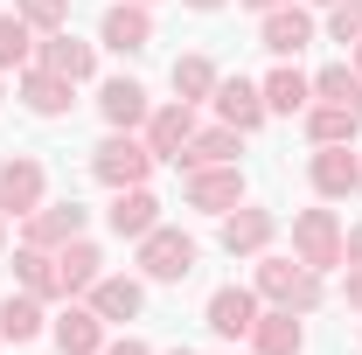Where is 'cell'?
I'll return each mask as SVG.
<instances>
[{"label":"cell","instance_id":"1","mask_svg":"<svg viewBox=\"0 0 362 355\" xmlns=\"http://www.w3.org/2000/svg\"><path fill=\"white\" fill-rule=\"evenodd\" d=\"M251 293L265 307H286V313H320L327 307V279L300 258H279V251H258L251 258Z\"/></svg>","mask_w":362,"mask_h":355},{"label":"cell","instance_id":"2","mask_svg":"<svg viewBox=\"0 0 362 355\" xmlns=\"http://www.w3.org/2000/svg\"><path fill=\"white\" fill-rule=\"evenodd\" d=\"M133 258H139V279H146V286H181L188 272L202 265V244H195L188 230H175V223H153L133 244Z\"/></svg>","mask_w":362,"mask_h":355},{"label":"cell","instance_id":"3","mask_svg":"<svg viewBox=\"0 0 362 355\" xmlns=\"http://www.w3.org/2000/svg\"><path fill=\"white\" fill-rule=\"evenodd\" d=\"M153 153H146V139L139 133H105L98 146H90V175H98V188H139V181H153Z\"/></svg>","mask_w":362,"mask_h":355},{"label":"cell","instance_id":"4","mask_svg":"<svg viewBox=\"0 0 362 355\" xmlns=\"http://www.w3.org/2000/svg\"><path fill=\"white\" fill-rule=\"evenodd\" d=\"M237 202H251L237 161H230V168H188V175H181V209H195V216H230Z\"/></svg>","mask_w":362,"mask_h":355},{"label":"cell","instance_id":"5","mask_svg":"<svg viewBox=\"0 0 362 355\" xmlns=\"http://www.w3.org/2000/svg\"><path fill=\"white\" fill-rule=\"evenodd\" d=\"M293 258L314 265L320 279L341 272L349 265V258H341V216H334V209H300V216H293Z\"/></svg>","mask_w":362,"mask_h":355},{"label":"cell","instance_id":"6","mask_svg":"<svg viewBox=\"0 0 362 355\" xmlns=\"http://www.w3.org/2000/svg\"><path fill=\"white\" fill-rule=\"evenodd\" d=\"M49 202V168L35 153H7L0 161V216H35Z\"/></svg>","mask_w":362,"mask_h":355},{"label":"cell","instance_id":"7","mask_svg":"<svg viewBox=\"0 0 362 355\" xmlns=\"http://www.w3.org/2000/svg\"><path fill=\"white\" fill-rule=\"evenodd\" d=\"M320 35V21H314V7L307 0H286V7H272V14H258V42L279 56V63H300V49Z\"/></svg>","mask_w":362,"mask_h":355},{"label":"cell","instance_id":"8","mask_svg":"<svg viewBox=\"0 0 362 355\" xmlns=\"http://www.w3.org/2000/svg\"><path fill=\"white\" fill-rule=\"evenodd\" d=\"M98 49H112V56H146V49H153V7H146V0H112L105 21H98Z\"/></svg>","mask_w":362,"mask_h":355},{"label":"cell","instance_id":"9","mask_svg":"<svg viewBox=\"0 0 362 355\" xmlns=\"http://www.w3.org/2000/svg\"><path fill=\"white\" fill-rule=\"evenodd\" d=\"M216 244H223L230 258H258V251L279 244V216L258 209V202H237L230 216H216Z\"/></svg>","mask_w":362,"mask_h":355},{"label":"cell","instance_id":"10","mask_svg":"<svg viewBox=\"0 0 362 355\" xmlns=\"http://www.w3.org/2000/svg\"><path fill=\"white\" fill-rule=\"evenodd\" d=\"M307 181H314L320 202H349V195H362V153L356 146H314L307 153Z\"/></svg>","mask_w":362,"mask_h":355},{"label":"cell","instance_id":"11","mask_svg":"<svg viewBox=\"0 0 362 355\" xmlns=\"http://www.w3.org/2000/svg\"><path fill=\"white\" fill-rule=\"evenodd\" d=\"M84 300H90V313H98L105 327H133L139 313H146V279H139V272H105Z\"/></svg>","mask_w":362,"mask_h":355},{"label":"cell","instance_id":"12","mask_svg":"<svg viewBox=\"0 0 362 355\" xmlns=\"http://www.w3.org/2000/svg\"><path fill=\"white\" fill-rule=\"evenodd\" d=\"M139 139H146V153H153V161H168V168H175L181 146L195 139V105H181V98H160V105L146 112Z\"/></svg>","mask_w":362,"mask_h":355},{"label":"cell","instance_id":"13","mask_svg":"<svg viewBox=\"0 0 362 355\" xmlns=\"http://www.w3.org/2000/svg\"><path fill=\"white\" fill-rule=\"evenodd\" d=\"M258 313H265V300H258L251 286H216V293H209V307H202V320H209V334H216V342L237 349V342L251 334V320H258Z\"/></svg>","mask_w":362,"mask_h":355},{"label":"cell","instance_id":"14","mask_svg":"<svg viewBox=\"0 0 362 355\" xmlns=\"http://www.w3.org/2000/svg\"><path fill=\"white\" fill-rule=\"evenodd\" d=\"M146 112H153V98H146L139 77H105V84H98V119H105V133H139Z\"/></svg>","mask_w":362,"mask_h":355},{"label":"cell","instance_id":"15","mask_svg":"<svg viewBox=\"0 0 362 355\" xmlns=\"http://www.w3.org/2000/svg\"><path fill=\"white\" fill-rule=\"evenodd\" d=\"M160 223V195L139 181V188H112V202H105V230L119 237V244H139L146 230Z\"/></svg>","mask_w":362,"mask_h":355},{"label":"cell","instance_id":"16","mask_svg":"<svg viewBox=\"0 0 362 355\" xmlns=\"http://www.w3.org/2000/svg\"><path fill=\"white\" fill-rule=\"evenodd\" d=\"M49 342H56V355H105L112 327L90 313V300H70V307L49 320Z\"/></svg>","mask_w":362,"mask_h":355},{"label":"cell","instance_id":"17","mask_svg":"<svg viewBox=\"0 0 362 355\" xmlns=\"http://www.w3.org/2000/svg\"><path fill=\"white\" fill-rule=\"evenodd\" d=\"M90 230V209L84 202H42L35 216H21V244H42V251H63L70 237Z\"/></svg>","mask_w":362,"mask_h":355},{"label":"cell","instance_id":"18","mask_svg":"<svg viewBox=\"0 0 362 355\" xmlns=\"http://www.w3.org/2000/svg\"><path fill=\"white\" fill-rule=\"evenodd\" d=\"M14 98H21L35 119H63V112L77 105V84L56 77V70H42V63H28V70H14Z\"/></svg>","mask_w":362,"mask_h":355},{"label":"cell","instance_id":"19","mask_svg":"<svg viewBox=\"0 0 362 355\" xmlns=\"http://www.w3.org/2000/svg\"><path fill=\"white\" fill-rule=\"evenodd\" d=\"M35 63L70 77V84H90L98 77V42H77L70 28H56V35H35Z\"/></svg>","mask_w":362,"mask_h":355},{"label":"cell","instance_id":"20","mask_svg":"<svg viewBox=\"0 0 362 355\" xmlns=\"http://www.w3.org/2000/svg\"><path fill=\"white\" fill-rule=\"evenodd\" d=\"M251 355H307V313H286V307H265L251 320Z\"/></svg>","mask_w":362,"mask_h":355},{"label":"cell","instance_id":"21","mask_svg":"<svg viewBox=\"0 0 362 355\" xmlns=\"http://www.w3.org/2000/svg\"><path fill=\"white\" fill-rule=\"evenodd\" d=\"M258 91H265V112H272V119H300V112L314 105V77H307L300 63H272L265 77H258Z\"/></svg>","mask_w":362,"mask_h":355},{"label":"cell","instance_id":"22","mask_svg":"<svg viewBox=\"0 0 362 355\" xmlns=\"http://www.w3.org/2000/svg\"><path fill=\"white\" fill-rule=\"evenodd\" d=\"M209 105H216V119H223V126H237L244 139H251V133H258V126L272 119V112H265V91L251 84V77H223Z\"/></svg>","mask_w":362,"mask_h":355},{"label":"cell","instance_id":"23","mask_svg":"<svg viewBox=\"0 0 362 355\" xmlns=\"http://www.w3.org/2000/svg\"><path fill=\"white\" fill-rule=\"evenodd\" d=\"M237 153H244V133L216 119V126H195V139L181 146V161H175V168H181V175H188V168H230Z\"/></svg>","mask_w":362,"mask_h":355},{"label":"cell","instance_id":"24","mask_svg":"<svg viewBox=\"0 0 362 355\" xmlns=\"http://www.w3.org/2000/svg\"><path fill=\"white\" fill-rule=\"evenodd\" d=\"M49 300H35V293H21V286H14V293H7V300H0V342H14V349H28V342H42L49 334Z\"/></svg>","mask_w":362,"mask_h":355},{"label":"cell","instance_id":"25","mask_svg":"<svg viewBox=\"0 0 362 355\" xmlns=\"http://www.w3.org/2000/svg\"><path fill=\"white\" fill-rule=\"evenodd\" d=\"M14 286L35 293V300H70L63 272H56V251H42V244H14Z\"/></svg>","mask_w":362,"mask_h":355},{"label":"cell","instance_id":"26","mask_svg":"<svg viewBox=\"0 0 362 355\" xmlns=\"http://www.w3.org/2000/svg\"><path fill=\"white\" fill-rule=\"evenodd\" d=\"M300 133H307V146H356L362 119L349 105H307V112H300Z\"/></svg>","mask_w":362,"mask_h":355},{"label":"cell","instance_id":"27","mask_svg":"<svg viewBox=\"0 0 362 355\" xmlns=\"http://www.w3.org/2000/svg\"><path fill=\"white\" fill-rule=\"evenodd\" d=\"M56 272H63V293H70V300H84L90 286L105 279V251H98L90 237H70V244L56 251Z\"/></svg>","mask_w":362,"mask_h":355},{"label":"cell","instance_id":"28","mask_svg":"<svg viewBox=\"0 0 362 355\" xmlns=\"http://www.w3.org/2000/svg\"><path fill=\"white\" fill-rule=\"evenodd\" d=\"M168 84H175V98H181V105H209V98H216V84H223V70H216L202 49H188V56H175Z\"/></svg>","mask_w":362,"mask_h":355},{"label":"cell","instance_id":"29","mask_svg":"<svg viewBox=\"0 0 362 355\" xmlns=\"http://www.w3.org/2000/svg\"><path fill=\"white\" fill-rule=\"evenodd\" d=\"M314 105H349L362 119V70L356 63H327V70H314Z\"/></svg>","mask_w":362,"mask_h":355},{"label":"cell","instance_id":"30","mask_svg":"<svg viewBox=\"0 0 362 355\" xmlns=\"http://www.w3.org/2000/svg\"><path fill=\"white\" fill-rule=\"evenodd\" d=\"M28 63H35V28L7 7V14H0V77H7V70H28Z\"/></svg>","mask_w":362,"mask_h":355},{"label":"cell","instance_id":"31","mask_svg":"<svg viewBox=\"0 0 362 355\" xmlns=\"http://www.w3.org/2000/svg\"><path fill=\"white\" fill-rule=\"evenodd\" d=\"M14 14H21L35 35H56V28H70V0H14Z\"/></svg>","mask_w":362,"mask_h":355},{"label":"cell","instance_id":"32","mask_svg":"<svg viewBox=\"0 0 362 355\" xmlns=\"http://www.w3.org/2000/svg\"><path fill=\"white\" fill-rule=\"evenodd\" d=\"M327 42H341V49L362 42V0H334L327 7Z\"/></svg>","mask_w":362,"mask_h":355},{"label":"cell","instance_id":"33","mask_svg":"<svg viewBox=\"0 0 362 355\" xmlns=\"http://www.w3.org/2000/svg\"><path fill=\"white\" fill-rule=\"evenodd\" d=\"M341 307L362 313V265H341Z\"/></svg>","mask_w":362,"mask_h":355},{"label":"cell","instance_id":"34","mask_svg":"<svg viewBox=\"0 0 362 355\" xmlns=\"http://www.w3.org/2000/svg\"><path fill=\"white\" fill-rule=\"evenodd\" d=\"M105 355H153V349H146L139 334H112V342H105Z\"/></svg>","mask_w":362,"mask_h":355},{"label":"cell","instance_id":"35","mask_svg":"<svg viewBox=\"0 0 362 355\" xmlns=\"http://www.w3.org/2000/svg\"><path fill=\"white\" fill-rule=\"evenodd\" d=\"M341 258H349V265H362V223H349V230H341Z\"/></svg>","mask_w":362,"mask_h":355},{"label":"cell","instance_id":"36","mask_svg":"<svg viewBox=\"0 0 362 355\" xmlns=\"http://www.w3.org/2000/svg\"><path fill=\"white\" fill-rule=\"evenodd\" d=\"M181 7H195V14H216V7H230V0H181Z\"/></svg>","mask_w":362,"mask_h":355},{"label":"cell","instance_id":"37","mask_svg":"<svg viewBox=\"0 0 362 355\" xmlns=\"http://www.w3.org/2000/svg\"><path fill=\"white\" fill-rule=\"evenodd\" d=\"M237 7H251V14H272V7H286V0H237Z\"/></svg>","mask_w":362,"mask_h":355},{"label":"cell","instance_id":"38","mask_svg":"<svg viewBox=\"0 0 362 355\" xmlns=\"http://www.w3.org/2000/svg\"><path fill=\"white\" fill-rule=\"evenodd\" d=\"M0 258H7V216H0Z\"/></svg>","mask_w":362,"mask_h":355},{"label":"cell","instance_id":"39","mask_svg":"<svg viewBox=\"0 0 362 355\" xmlns=\"http://www.w3.org/2000/svg\"><path fill=\"white\" fill-rule=\"evenodd\" d=\"M307 7H314V14H327V7H334V0H307Z\"/></svg>","mask_w":362,"mask_h":355},{"label":"cell","instance_id":"40","mask_svg":"<svg viewBox=\"0 0 362 355\" xmlns=\"http://www.w3.org/2000/svg\"><path fill=\"white\" fill-rule=\"evenodd\" d=\"M0 105H7V77H0Z\"/></svg>","mask_w":362,"mask_h":355},{"label":"cell","instance_id":"41","mask_svg":"<svg viewBox=\"0 0 362 355\" xmlns=\"http://www.w3.org/2000/svg\"><path fill=\"white\" fill-rule=\"evenodd\" d=\"M356 70H362V42H356Z\"/></svg>","mask_w":362,"mask_h":355},{"label":"cell","instance_id":"42","mask_svg":"<svg viewBox=\"0 0 362 355\" xmlns=\"http://www.w3.org/2000/svg\"><path fill=\"white\" fill-rule=\"evenodd\" d=\"M168 355H195V349H168Z\"/></svg>","mask_w":362,"mask_h":355},{"label":"cell","instance_id":"43","mask_svg":"<svg viewBox=\"0 0 362 355\" xmlns=\"http://www.w3.org/2000/svg\"><path fill=\"white\" fill-rule=\"evenodd\" d=\"M146 7H160V0H146Z\"/></svg>","mask_w":362,"mask_h":355},{"label":"cell","instance_id":"44","mask_svg":"<svg viewBox=\"0 0 362 355\" xmlns=\"http://www.w3.org/2000/svg\"><path fill=\"white\" fill-rule=\"evenodd\" d=\"M230 355H237V349H230Z\"/></svg>","mask_w":362,"mask_h":355}]
</instances>
